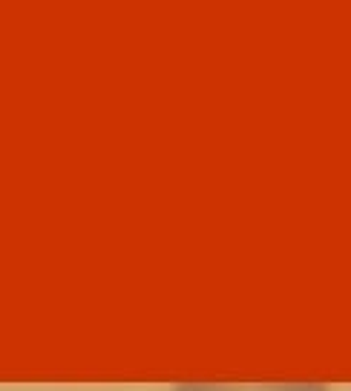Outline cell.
I'll return each instance as SVG.
<instances>
[{"label":"cell","instance_id":"1","mask_svg":"<svg viewBox=\"0 0 351 391\" xmlns=\"http://www.w3.org/2000/svg\"><path fill=\"white\" fill-rule=\"evenodd\" d=\"M176 391H328L325 385L317 383H182Z\"/></svg>","mask_w":351,"mask_h":391}]
</instances>
